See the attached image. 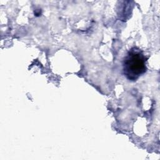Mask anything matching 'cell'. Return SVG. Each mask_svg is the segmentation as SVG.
Masks as SVG:
<instances>
[{"mask_svg": "<svg viewBox=\"0 0 160 160\" xmlns=\"http://www.w3.org/2000/svg\"><path fill=\"white\" fill-rule=\"evenodd\" d=\"M146 61L147 58L140 49L136 47L131 48L122 61V71L124 76L129 81H136L146 72Z\"/></svg>", "mask_w": 160, "mask_h": 160, "instance_id": "obj_1", "label": "cell"}]
</instances>
